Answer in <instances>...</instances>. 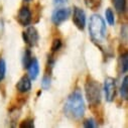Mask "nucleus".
I'll return each mask as SVG.
<instances>
[{"mask_svg":"<svg viewBox=\"0 0 128 128\" xmlns=\"http://www.w3.org/2000/svg\"><path fill=\"white\" fill-rule=\"evenodd\" d=\"M62 46V42L60 38H54L52 40V46H50V50H52V52H58Z\"/></svg>","mask_w":128,"mask_h":128,"instance_id":"obj_17","label":"nucleus"},{"mask_svg":"<svg viewBox=\"0 0 128 128\" xmlns=\"http://www.w3.org/2000/svg\"><path fill=\"white\" fill-rule=\"evenodd\" d=\"M6 75V62L1 58H0V82H2Z\"/></svg>","mask_w":128,"mask_h":128,"instance_id":"obj_19","label":"nucleus"},{"mask_svg":"<svg viewBox=\"0 0 128 128\" xmlns=\"http://www.w3.org/2000/svg\"><path fill=\"white\" fill-rule=\"evenodd\" d=\"M27 71H28V76L30 78V80H36L40 74V64L36 58L34 56L32 60L29 64V66L27 67Z\"/></svg>","mask_w":128,"mask_h":128,"instance_id":"obj_10","label":"nucleus"},{"mask_svg":"<svg viewBox=\"0 0 128 128\" xmlns=\"http://www.w3.org/2000/svg\"><path fill=\"white\" fill-rule=\"evenodd\" d=\"M52 69H54V67L50 66V65H46V72H44V75L42 80V88L44 90H48L50 87Z\"/></svg>","mask_w":128,"mask_h":128,"instance_id":"obj_11","label":"nucleus"},{"mask_svg":"<svg viewBox=\"0 0 128 128\" xmlns=\"http://www.w3.org/2000/svg\"><path fill=\"white\" fill-rule=\"evenodd\" d=\"M34 56L31 54V50H29V48H25L24 52H23V56H22V66L24 69H27V67L29 66V64L32 60Z\"/></svg>","mask_w":128,"mask_h":128,"instance_id":"obj_12","label":"nucleus"},{"mask_svg":"<svg viewBox=\"0 0 128 128\" xmlns=\"http://www.w3.org/2000/svg\"><path fill=\"white\" fill-rule=\"evenodd\" d=\"M83 126L85 128H94V127H97V122H96L93 118H88L83 122Z\"/></svg>","mask_w":128,"mask_h":128,"instance_id":"obj_21","label":"nucleus"},{"mask_svg":"<svg viewBox=\"0 0 128 128\" xmlns=\"http://www.w3.org/2000/svg\"><path fill=\"white\" fill-rule=\"evenodd\" d=\"M73 22L75 24V26L80 29V30H84L85 26H86V14L85 11L78 7V6H74V10H73Z\"/></svg>","mask_w":128,"mask_h":128,"instance_id":"obj_6","label":"nucleus"},{"mask_svg":"<svg viewBox=\"0 0 128 128\" xmlns=\"http://www.w3.org/2000/svg\"><path fill=\"white\" fill-rule=\"evenodd\" d=\"M120 95L123 100L128 99V77L127 76H125L122 81V84L120 87Z\"/></svg>","mask_w":128,"mask_h":128,"instance_id":"obj_13","label":"nucleus"},{"mask_svg":"<svg viewBox=\"0 0 128 128\" xmlns=\"http://www.w3.org/2000/svg\"><path fill=\"white\" fill-rule=\"evenodd\" d=\"M71 14L70 8H58L52 14V21L54 25H60L66 21Z\"/></svg>","mask_w":128,"mask_h":128,"instance_id":"obj_7","label":"nucleus"},{"mask_svg":"<svg viewBox=\"0 0 128 128\" xmlns=\"http://www.w3.org/2000/svg\"><path fill=\"white\" fill-rule=\"evenodd\" d=\"M15 87H16V90L21 94H25V93L29 92L30 89H31V80H30V78L27 77V76L21 77L20 80L17 82Z\"/></svg>","mask_w":128,"mask_h":128,"instance_id":"obj_9","label":"nucleus"},{"mask_svg":"<svg viewBox=\"0 0 128 128\" xmlns=\"http://www.w3.org/2000/svg\"><path fill=\"white\" fill-rule=\"evenodd\" d=\"M84 2L86 6L91 10H97L102 4V0H84Z\"/></svg>","mask_w":128,"mask_h":128,"instance_id":"obj_15","label":"nucleus"},{"mask_svg":"<svg viewBox=\"0 0 128 128\" xmlns=\"http://www.w3.org/2000/svg\"><path fill=\"white\" fill-rule=\"evenodd\" d=\"M105 17H106V20L109 23V25H114V23H115V15H114V12H113V10L111 8H107L106 9Z\"/></svg>","mask_w":128,"mask_h":128,"instance_id":"obj_18","label":"nucleus"},{"mask_svg":"<svg viewBox=\"0 0 128 128\" xmlns=\"http://www.w3.org/2000/svg\"><path fill=\"white\" fill-rule=\"evenodd\" d=\"M85 110L86 107L82 92L79 89H76L67 98L65 106H64V113L69 119L78 121L83 118L85 114Z\"/></svg>","mask_w":128,"mask_h":128,"instance_id":"obj_1","label":"nucleus"},{"mask_svg":"<svg viewBox=\"0 0 128 128\" xmlns=\"http://www.w3.org/2000/svg\"><path fill=\"white\" fill-rule=\"evenodd\" d=\"M89 34L94 44L100 46L106 40L107 28L103 17L99 14H92L89 21Z\"/></svg>","mask_w":128,"mask_h":128,"instance_id":"obj_2","label":"nucleus"},{"mask_svg":"<svg viewBox=\"0 0 128 128\" xmlns=\"http://www.w3.org/2000/svg\"><path fill=\"white\" fill-rule=\"evenodd\" d=\"M113 5L119 14H123L126 11V0H113Z\"/></svg>","mask_w":128,"mask_h":128,"instance_id":"obj_14","label":"nucleus"},{"mask_svg":"<svg viewBox=\"0 0 128 128\" xmlns=\"http://www.w3.org/2000/svg\"><path fill=\"white\" fill-rule=\"evenodd\" d=\"M16 19H17V21L20 25L28 26L31 23V20H32V14H31L30 9L27 6H22L18 10Z\"/></svg>","mask_w":128,"mask_h":128,"instance_id":"obj_8","label":"nucleus"},{"mask_svg":"<svg viewBox=\"0 0 128 128\" xmlns=\"http://www.w3.org/2000/svg\"><path fill=\"white\" fill-rule=\"evenodd\" d=\"M22 38L28 48L36 46L40 40L38 29L34 26H27V28L22 32Z\"/></svg>","mask_w":128,"mask_h":128,"instance_id":"obj_4","label":"nucleus"},{"mask_svg":"<svg viewBox=\"0 0 128 128\" xmlns=\"http://www.w3.org/2000/svg\"><path fill=\"white\" fill-rule=\"evenodd\" d=\"M24 1H26V2H30V1H32V0H24Z\"/></svg>","mask_w":128,"mask_h":128,"instance_id":"obj_24","label":"nucleus"},{"mask_svg":"<svg viewBox=\"0 0 128 128\" xmlns=\"http://www.w3.org/2000/svg\"><path fill=\"white\" fill-rule=\"evenodd\" d=\"M121 36L123 38L124 36V40L126 42L127 40V25L124 24L122 27H121Z\"/></svg>","mask_w":128,"mask_h":128,"instance_id":"obj_22","label":"nucleus"},{"mask_svg":"<svg viewBox=\"0 0 128 128\" xmlns=\"http://www.w3.org/2000/svg\"><path fill=\"white\" fill-rule=\"evenodd\" d=\"M116 81L114 78L108 77L104 82V92H105V99L107 102H113L116 97Z\"/></svg>","mask_w":128,"mask_h":128,"instance_id":"obj_5","label":"nucleus"},{"mask_svg":"<svg viewBox=\"0 0 128 128\" xmlns=\"http://www.w3.org/2000/svg\"><path fill=\"white\" fill-rule=\"evenodd\" d=\"M120 66H121V72L123 74L127 73L128 70V52H125L120 56Z\"/></svg>","mask_w":128,"mask_h":128,"instance_id":"obj_16","label":"nucleus"},{"mask_svg":"<svg viewBox=\"0 0 128 128\" xmlns=\"http://www.w3.org/2000/svg\"><path fill=\"white\" fill-rule=\"evenodd\" d=\"M85 95L88 103L91 107H98L101 103V86L99 82L88 77L85 83Z\"/></svg>","mask_w":128,"mask_h":128,"instance_id":"obj_3","label":"nucleus"},{"mask_svg":"<svg viewBox=\"0 0 128 128\" xmlns=\"http://www.w3.org/2000/svg\"><path fill=\"white\" fill-rule=\"evenodd\" d=\"M68 0H54V4L56 5H60V4H64L66 3Z\"/></svg>","mask_w":128,"mask_h":128,"instance_id":"obj_23","label":"nucleus"},{"mask_svg":"<svg viewBox=\"0 0 128 128\" xmlns=\"http://www.w3.org/2000/svg\"><path fill=\"white\" fill-rule=\"evenodd\" d=\"M19 127L20 128H34V120L31 118H27L19 124Z\"/></svg>","mask_w":128,"mask_h":128,"instance_id":"obj_20","label":"nucleus"}]
</instances>
